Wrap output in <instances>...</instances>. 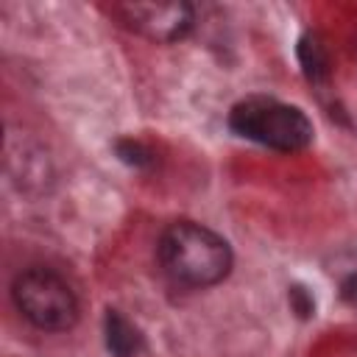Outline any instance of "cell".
I'll use <instances>...</instances> for the list:
<instances>
[{
  "label": "cell",
  "instance_id": "obj_6",
  "mask_svg": "<svg viewBox=\"0 0 357 357\" xmlns=\"http://www.w3.org/2000/svg\"><path fill=\"white\" fill-rule=\"evenodd\" d=\"M298 64L304 70V75L312 81V84H321L329 78V50L324 45V39L312 31H307L301 39H298Z\"/></svg>",
  "mask_w": 357,
  "mask_h": 357
},
{
  "label": "cell",
  "instance_id": "obj_5",
  "mask_svg": "<svg viewBox=\"0 0 357 357\" xmlns=\"http://www.w3.org/2000/svg\"><path fill=\"white\" fill-rule=\"evenodd\" d=\"M106 349L112 357H137L145 349V337L134 321H128L120 310H106L103 318Z\"/></svg>",
  "mask_w": 357,
  "mask_h": 357
},
{
  "label": "cell",
  "instance_id": "obj_9",
  "mask_svg": "<svg viewBox=\"0 0 357 357\" xmlns=\"http://www.w3.org/2000/svg\"><path fill=\"white\" fill-rule=\"evenodd\" d=\"M290 301H293V307H296L301 315H310V312H312V301L307 298V293H304L301 287H293V290H290Z\"/></svg>",
  "mask_w": 357,
  "mask_h": 357
},
{
  "label": "cell",
  "instance_id": "obj_2",
  "mask_svg": "<svg viewBox=\"0 0 357 357\" xmlns=\"http://www.w3.org/2000/svg\"><path fill=\"white\" fill-rule=\"evenodd\" d=\"M229 128L237 137L279 153H296L312 142L310 117L298 106L268 95H251L234 103L229 112Z\"/></svg>",
  "mask_w": 357,
  "mask_h": 357
},
{
  "label": "cell",
  "instance_id": "obj_1",
  "mask_svg": "<svg viewBox=\"0 0 357 357\" xmlns=\"http://www.w3.org/2000/svg\"><path fill=\"white\" fill-rule=\"evenodd\" d=\"M156 259L162 273L187 290H204L220 284L231 265V245L204 223L173 220L156 240Z\"/></svg>",
  "mask_w": 357,
  "mask_h": 357
},
{
  "label": "cell",
  "instance_id": "obj_4",
  "mask_svg": "<svg viewBox=\"0 0 357 357\" xmlns=\"http://www.w3.org/2000/svg\"><path fill=\"white\" fill-rule=\"evenodd\" d=\"M112 14L134 33L170 45L192 31L195 11L184 0H153V3H114Z\"/></svg>",
  "mask_w": 357,
  "mask_h": 357
},
{
  "label": "cell",
  "instance_id": "obj_7",
  "mask_svg": "<svg viewBox=\"0 0 357 357\" xmlns=\"http://www.w3.org/2000/svg\"><path fill=\"white\" fill-rule=\"evenodd\" d=\"M117 156L126 162V165H131V167H148L151 162H153V156H151V151H145L139 142H134V139H120L117 145Z\"/></svg>",
  "mask_w": 357,
  "mask_h": 357
},
{
  "label": "cell",
  "instance_id": "obj_10",
  "mask_svg": "<svg viewBox=\"0 0 357 357\" xmlns=\"http://www.w3.org/2000/svg\"><path fill=\"white\" fill-rule=\"evenodd\" d=\"M354 56H357V42H354Z\"/></svg>",
  "mask_w": 357,
  "mask_h": 357
},
{
  "label": "cell",
  "instance_id": "obj_8",
  "mask_svg": "<svg viewBox=\"0 0 357 357\" xmlns=\"http://www.w3.org/2000/svg\"><path fill=\"white\" fill-rule=\"evenodd\" d=\"M340 296H343V301H346L351 310H357V271L349 273V276L340 282Z\"/></svg>",
  "mask_w": 357,
  "mask_h": 357
},
{
  "label": "cell",
  "instance_id": "obj_3",
  "mask_svg": "<svg viewBox=\"0 0 357 357\" xmlns=\"http://www.w3.org/2000/svg\"><path fill=\"white\" fill-rule=\"evenodd\" d=\"M11 301L17 312L39 332H67L81 315V304L70 282L45 265H31L17 273Z\"/></svg>",
  "mask_w": 357,
  "mask_h": 357
}]
</instances>
